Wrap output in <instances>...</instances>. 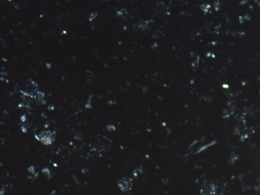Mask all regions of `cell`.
Listing matches in <instances>:
<instances>
[{
  "label": "cell",
  "mask_w": 260,
  "mask_h": 195,
  "mask_svg": "<svg viewBox=\"0 0 260 195\" xmlns=\"http://www.w3.org/2000/svg\"><path fill=\"white\" fill-rule=\"evenodd\" d=\"M46 65L48 69H50L51 68V65L50 64V63H47Z\"/></svg>",
  "instance_id": "cell-4"
},
{
  "label": "cell",
  "mask_w": 260,
  "mask_h": 195,
  "mask_svg": "<svg viewBox=\"0 0 260 195\" xmlns=\"http://www.w3.org/2000/svg\"><path fill=\"white\" fill-rule=\"evenodd\" d=\"M21 121H22V122H24V121H26V116H24V115L22 116L21 117Z\"/></svg>",
  "instance_id": "cell-3"
},
{
  "label": "cell",
  "mask_w": 260,
  "mask_h": 195,
  "mask_svg": "<svg viewBox=\"0 0 260 195\" xmlns=\"http://www.w3.org/2000/svg\"><path fill=\"white\" fill-rule=\"evenodd\" d=\"M64 34H66V31H64Z\"/></svg>",
  "instance_id": "cell-6"
},
{
  "label": "cell",
  "mask_w": 260,
  "mask_h": 195,
  "mask_svg": "<svg viewBox=\"0 0 260 195\" xmlns=\"http://www.w3.org/2000/svg\"><path fill=\"white\" fill-rule=\"evenodd\" d=\"M132 185V180L128 178H123L121 180V181L119 183V188L124 192H127L129 191L131 188Z\"/></svg>",
  "instance_id": "cell-1"
},
{
  "label": "cell",
  "mask_w": 260,
  "mask_h": 195,
  "mask_svg": "<svg viewBox=\"0 0 260 195\" xmlns=\"http://www.w3.org/2000/svg\"><path fill=\"white\" fill-rule=\"evenodd\" d=\"M85 107H87V108H88V107H90L91 106H90V104H87V105L85 106Z\"/></svg>",
  "instance_id": "cell-5"
},
{
  "label": "cell",
  "mask_w": 260,
  "mask_h": 195,
  "mask_svg": "<svg viewBox=\"0 0 260 195\" xmlns=\"http://www.w3.org/2000/svg\"><path fill=\"white\" fill-rule=\"evenodd\" d=\"M40 140L45 145H49L53 143V138L52 133L50 131L44 132L41 134V138Z\"/></svg>",
  "instance_id": "cell-2"
}]
</instances>
